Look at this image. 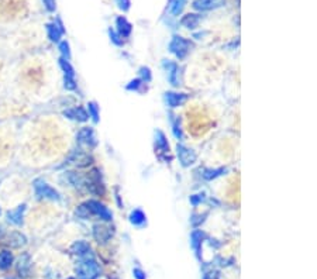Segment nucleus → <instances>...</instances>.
Here are the masks:
<instances>
[{
  "mask_svg": "<svg viewBox=\"0 0 317 279\" xmlns=\"http://www.w3.org/2000/svg\"><path fill=\"white\" fill-rule=\"evenodd\" d=\"M178 156H179V161L183 167H189L196 161V154L192 150H189L183 145H178Z\"/></svg>",
  "mask_w": 317,
  "mask_h": 279,
  "instance_id": "nucleus-7",
  "label": "nucleus"
},
{
  "mask_svg": "<svg viewBox=\"0 0 317 279\" xmlns=\"http://www.w3.org/2000/svg\"><path fill=\"white\" fill-rule=\"evenodd\" d=\"M185 4H186V0H172L170 11L173 14V16H178V14L183 10Z\"/></svg>",
  "mask_w": 317,
  "mask_h": 279,
  "instance_id": "nucleus-21",
  "label": "nucleus"
},
{
  "mask_svg": "<svg viewBox=\"0 0 317 279\" xmlns=\"http://www.w3.org/2000/svg\"><path fill=\"white\" fill-rule=\"evenodd\" d=\"M191 47H192V45H191V43H189L188 40H185V38L176 35V37H173L172 41H171L170 51L171 52H173L178 58H185L186 54L189 52Z\"/></svg>",
  "mask_w": 317,
  "mask_h": 279,
  "instance_id": "nucleus-3",
  "label": "nucleus"
},
{
  "mask_svg": "<svg viewBox=\"0 0 317 279\" xmlns=\"http://www.w3.org/2000/svg\"><path fill=\"white\" fill-rule=\"evenodd\" d=\"M43 4L48 11H55L57 9V0H43Z\"/></svg>",
  "mask_w": 317,
  "mask_h": 279,
  "instance_id": "nucleus-28",
  "label": "nucleus"
},
{
  "mask_svg": "<svg viewBox=\"0 0 317 279\" xmlns=\"http://www.w3.org/2000/svg\"><path fill=\"white\" fill-rule=\"evenodd\" d=\"M224 1L226 0H195L193 7L196 10H212V9L221 7L224 4Z\"/></svg>",
  "mask_w": 317,
  "mask_h": 279,
  "instance_id": "nucleus-8",
  "label": "nucleus"
},
{
  "mask_svg": "<svg viewBox=\"0 0 317 279\" xmlns=\"http://www.w3.org/2000/svg\"><path fill=\"white\" fill-rule=\"evenodd\" d=\"M31 268V258L28 254H23L17 259V272L20 277H28V272Z\"/></svg>",
  "mask_w": 317,
  "mask_h": 279,
  "instance_id": "nucleus-12",
  "label": "nucleus"
},
{
  "mask_svg": "<svg viewBox=\"0 0 317 279\" xmlns=\"http://www.w3.org/2000/svg\"><path fill=\"white\" fill-rule=\"evenodd\" d=\"M64 179L68 182L69 185H72L73 188H76V189H82L83 186H86V179L82 178L79 174H76V172H65L64 174Z\"/></svg>",
  "mask_w": 317,
  "mask_h": 279,
  "instance_id": "nucleus-10",
  "label": "nucleus"
},
{
  "mask_svg": "<svg viewBox=\"0 0 317 279\" xmlns=\"http://www.w3.org/2000/svg\"><path fill=\"white\" fill-rule=\"evenodd\" d=\"M25 209H27V204H24L23 203V204L17 206L16 209L9 210V212L6 213V219H7V222L14 224V226H22V224H23Z\"/></svg>",
  "mask_w": 317,
  "mask_h": 279,
  "instance_id": "nucleus-5",
  "label": "nucleus"
},
{
  "mask_svg": "<svg viewBox=\"0 0 317 279\" xmlns=\"http://www.w3.org/2000/svg\"><path fill=\"white\" fill-rule=\"evenodd\" d=\"M75 214L80 217V219H86V217H89V214H91V210H89V207L86 206V203L85 204H80L79 207L75 210Z\"/></svg>",
  "mask_w": 317,
  "mask_h": 279,
  "instance_id": "nucleus-24",
  "label": "nucleus"
},
{
  "mask_svg": "<svg viewBox=\"0 0 317 279\" xmlns=\"http://www.w3.org/2000/svg\"><path fill=\"white\" fill-rule=\"evenodd\" d=\"M89 114H92L93 120L98 122L99 120V113H98V106L95 103H89Z\"/></svg>",
  "mask_w": 317,
  "mask_h": 279,
  "instance_id": "nucleus-29",
  "label": "nucleus"
},
{
  "mask_svg": "<svg viewBox=\"0 0 317 279\" xmlns=\"http://www.w3.org/2000/svg\"><path fill=\"white\" fill-rule=\"evenodd\" d=\"M64 86H65V89H68V90H75V89H76L75 78H71V76H65V78H64Z\"/></svg>",
  "mask_w": 317,
  "mask_h": 279,
  "instance_id": "nucleus-26",
  "label": "nucleus"
},
{
  "mask_svg": "<svg viewBox=\"0 0 317 279\" xmlns=\"http://www.w3.org/2000/svg\"><path fill=\"white\" fill-rule=\"evenodd\" d=\"M0 214H1V209H0Z\"/></svg>",
  "mask_w": 317,
  "mask_h": 279,
  "instance_id": "nucleus-36",
  "label": "nucleus"
},
{
  "mask_svg": "<svg viewBox=\"0 0 317 279\" xmlns=\"http://www.w3.org/2000/svg\"><path fill=\"white\" fill-rule=\"evenodd\" d=\"M155 137H157V145H158V147H162V148H167V147H168V143H167V140H165V135L162 134L161 131H157V133H155Z\"/></svg>",
  "mask_w": 317,
  "mask_h": 279,
  "instance_id": "nucleus-27",
  "label": "nucleus"
},
{
  "mask_svg": "<svg viewBox=\"0 0 317 279\" xmlns=\"http://www.w3.org/2000/svg\"><path fill=\"white\" fill-rule=\"evenodd\" d=\"M110 37H112V40H113L116 44H122V41L119 40V34H116L114 31H110Z\"/></svg>",
  "mask_w": 317,
  "mask_h": 279,
  "instance_id": "nucleus-32",
  "label": "nucleus"
},
{
  "mask_svg": "<svg viewBox=\"0 0 317 279\" xmlns=\"http://www.w3.org/2000/svg\"><path fill=\"white\" fill-rule=\"evenodd\" d=\"M93 234H95V238L100 243H106L110 237H112V231L110 228L104 227V226H100V224H96L93 227Z\"/></svg>",
  "mask_w": 317,
  "mask_h": 279,
  "instance_id": "nucleus-14",
  "label": "nucleus"
},
{
  "mask_svg": "<svg viewBox=\"0 0 317 279\" xmlns=\"http://www.w3.org/2000/svg\"><path fill=\"white\" fill-rule=\"evenodd\" d=\"M143 75H144V76H147V80H149V78H151V75H149V71H148V69H143Z\"/></svg>",
  "mask_w": 317,
  "mask_h": 279,
  "instance_id": "nucleus-34",
  "label": "nucleus"
},
{
  "mask_svg": "<svg viewBox=\"0 0 317 279\" xmlns=\"http://www.w3.org/2000/svg\"><path fill=\"white\" fill-rule=\"evenodd\" d=\"M220 172H224V169H216V171H206L204 174V178L206 179H213L216 177L220 175Z\"/></svg>",
  "mask_w": 317,
  "mask_h": 279,
  "instance_id": "nucleus-30",
  "label": "nucleus"
},
{
  "mask_svg": "<svg viewBox=\"0 0 317 279\" xmlns=\"http://www.w3.org/2000/svg\"><path fill=\"white\" fill-rule=\"evenodd\" d=\"M130 220H131V223L134 224H143L146 222V214L141 210H134L130 216Z\"/></svg>",
  "mask_w": 317,
  "mask_h": 279,
  "instance_id": "nucleus-22",
  "label": "nucleus"
},
{
  "mask_svg": "<svg viewBox=\"0 0 317 279\" xmlns=\"http://www.w3.org/2000/svg\"><path fill=\"white\" fill-rule=\"evenodd\" d=\"M47 28V34H48V38L52 41V43H59L61 37L64 35V27L59 20H55V22L48 23L46 25Z\"/></svg>",
  "mask_w": 317,
  "mask_h": 279,
  "instance_id": "nucleus-4",
  "label": "nucleus"
},
{
  "mask_svg": "<svg viewBox=\"0 0 317 279\" xmlns=\"http://www.w3.org/2000/svg\"><path fill=\"white\" fill-rule=\"evenodd\" d=\"M200 22V16L199 14H188L182 19L181 24L185 25L186 28H196L197 24Z\"/></svg>",
  "mask_w": 317,
  "mask_h": 279,
  "instance_id": "nucleus-18",
  "label": "nucleus"
},
{
  "mask_svg": "<svg viewBox=\"0 0 317 279\" xmlns=\"http://www.w3.org/2000/svg\"><path fill=\"white\" fill-rule=\"evenodd\" d=\"M134 274H136V277L138 279H144V277H143V272H141L140 269H136V271H134Z\"/></svg>",
  "mask_w": 317,
  "mask_h": 279,
  "instance_id": "nucleus-33",
  "label": "nucleus"
},
{
  "mask_svg": "<svg viewBox=\"0 0 317 279\" xmlns=\"http://www.w3.org/2000/svg\"><path fill=\"white\" fill-rule=\"evenodd\" d=\"M71 251L76 255H85L91 251V247L88 246L85 241H76L73 246L71 247Z\"/></svg>",
  "mask_w": 317,
  "mask_h": 279,
  "instance_id": "nucleus-19",
  "label": "nucleus"
},
{
  "mask_svg": "<svg viewBox=\"0 0 317 279\" xmlns=\"http://www.w3.org/2000/svg\"><path fill=\"white\" fill-rule=\"evenodd\" d=\"M76 274L82 279H93L99 274V267L93 259H83L76 265Z\"/></svg>",
  "mask_w": 317,
  "mask_h": 279,
  "instance_id": "nucleus-2",
  "label": "nucleus"
},
{
  "mask_svg": "<svg viewBox=\"0 0 317 279\" xmlns=\"http://www.w3.org/2000/svg\"><path fill=\"white\" fill-rule=\"evenodd\" d=\"M165 99H167V103H168V106L170 107H178V106H181L183 104L186 99H188V96L186 95H179V93H167V96H165Z\"/></svg>",
  "mask_w": 317,
  "mask_h": 279,
  "instance_id": "nucleus-15",
  "label": "nucleus"
},
{
  "mask_svg": "<svg viewBox=\"0 0 317 279\" xmlns=\"http://www.w3.org/2000/svg\"><path fill=\"white\" fill-rule=\"evenodd\" d=\"M59 67H61V69L64 71L65 76H71V78H75V71H73L72 65L69 64L68 59H64V58H61V59H59Z\"/></svg>",
  "mask_w": 317,
  "mask_h": 279,
  "instance_id": "nucleus-20",
  "label": "nucleus"
},
{
  "mask_svg": "<svg viewBox=\"0 0 317 279\" xmlns=\"http://www.w3.org/2000/svg\"><path fill=\"white\" fill-rule=\"evenodd\" d=\"M1 235H3V230L0 228V238H1Z\"/></svg>",
  "mask_w": 317,
  "mask_h": 279,
  "instance_id": "nucleus-35",
  "label": "nucleus"
},
{
  "mask_svg": "<svg viewBox=\"0 0 317 279\" xmlns=\"http://www.w3.org/2000/svg\"><path fill=\"white\" fill-rule=\"evenodd\" d=\"M59 52H61V55L64 59H68L71 58V50H69V44L67 41H61L59 43Z\"/></svg>",
  "mask_w": 317,
  "mask_h": 279,
  "instance_id": "nucleus-23",
  "label": "nucleus"
},
{
  "mask_svg": "<svg viewBox=\"0 0 317 279\" xmlns=\"http://www.w3.org/2000/svg\"><path fill=\"white\" fill-rule=\"evenodd\" d=\"M168 67H170V80L172 82V85H178V80H176V72H178V67L175 64H171L168 62Z\"/></svg>",
  "mask_w": 317,
  "mask_h": 279,
  "instance_id": "nucleus-25",
  "label": "nucleus"
},
{
  "mask_svg": "<svg viewBox=\"0 0 317 279\" xmlns=\"http://www.w3.org/2000/svg\"><path fill=\"white\" fill-rule=\"evenodd\" d=\"M116 3H117L120 10L125 11L130 9V0H116Z\"/></svg>",
  "mask_w": 317,
  "mask_h": 279,
  "instance_id": "nucleus-31",
  "label": "nucleus"
},
{
  "mask_svg": "<svg viewBox=\"0 0 317 279\" xmlns=\"http://www.w3.org/2000/svg\"><path fill=\"white\" fill-rule=\"evenodd\" d=\"M33 186H34L35 196L38 199H47V201H54L59 202L61 201V196L57 190L54 189L51 185H48L44 179H35L33 182Z\"/></svg>",
  "mask_w": 317,
  "mask_h": 279,
  "instance_id": "nucleus-1",
  "label": "nucleus"
},
{
  "mask_svg": "<svg viewBox=\"0 0 317 279\" xmlns=\"http://www.w3.org/2000/svg\"><path fill=\"white\" fill-rule=\"evenodd\" d=\"M7 244L12 248H20L27 244V237L20 231H12L7 235Z\"/></svg>",
  "mask_w": 317,
  "mask_h": 279,
  "instance_id": "nucleus-11",
  "label": "nucleus"
},
{
  "mask_svg": "<svg viewBox=\"0 0 317 279\" xmlns=\"http://www.w3.org/2000/svg\"><path fill=\"white\" fill-rule=\"evenodd\" d=\"M117 27H119V35L120 37H128L131 33V24L127 22L125 17L117 19Z\"/></svg>",
  "mask_w": 317,
  "mask_h": 279,
  "instance_id": "nucleus-17",
  "label": "nucleus"
},
{
  "mask_svg": "<svg viewBox=\"0 0 317 279\" xmlns=\"http://www.w3.org/2000/svg\"><path fill=\"white\" fill-rule=\"evenodd\" d=\"M13 261H14V257L9 250L0 251V269L3 271L9 269L13 265Z\"/></svg>",
  "mask_w": 317,
  "mask_h": 279,
  "instance_id": "nucleus-16",
  "label": "nucleus"
},
{
  "mask_svg": "<svg viewBox=\"0 0 317 279\" xmlns=\"http://www.w3.org/2000/svg\"><path fill=\"white\" fill-rule=\"evenodd\" d=\"M64 116L68 117V119H72V120H78V122H86L89 114L86 113L85 109L82 107H75V109H69V110H65L64 112Z\"/></svg>",
  "mask_w": 317,
  "mask_h": 279,
  "instance_id": "nucleus-13",
  "label": "nucleus"
},
{
  "mask_svg": "<svg viewBox=\"0 0 317 279\" xmlns=\"http://www.w3.org/2000/svg\"><path fill=\"white\" fill-rule=\"evenodd\" d=\"M86 206L89 207V210L93 214H98V216H100V219L103 220H106V222H109V220H112V213L109 212L103 204H100L99 202L96 201H89L86 203Z\"/></svg>",
  "mask_w": 317,
  "mask_h": 279,
  "instance_id": "nucleus-6",
  "label": "nucleus"
},
{
  "mask_svg": "<svg viewBox=\"0 0 317 279\" xmlns=\"http://www.w3.org/2000/svg\"><path fill=\"white\" fill-rule=\"evenodd\" d=\"M69 279H73V278H69Z\"/></svg>",
  "mask_w": 317,
  "mask_h": 279,
  "instance_id": "nucleus-37",
  "label": "nucleus"
},
{
  "mask_svg": "<svg viewBox=\"0 0 317 279\" xmlns=\"http://www.w3.org/2000/svg\"><path fill=\"white\" fill-rule=\"evenodd\" d=\"M76 141L79 144H85V145H95L96 144V137H95V133L92 130L91 127H85L82 128L78 135H76Z\"/></svg>",
  "mask_w": 317,
  "mask_h": 279,
  "instance_id": "nucleus-9",
  "label": "nucleus"
}]
</instances>
